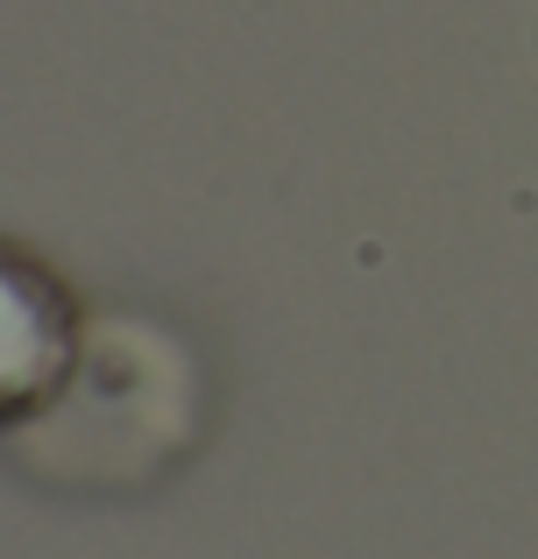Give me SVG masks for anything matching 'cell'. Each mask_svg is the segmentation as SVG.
<instances>
[{
	"label": "cell",
	"mask_w": 538,
	"mask_h": 559,
	"mask_svg": "<svg viewBox=\"0 0 538 559\" xmlns=\"http://www.w3.org/2000/svg\"><path fill=\"white\" fill-rule=\"evenodd\" d=\"M79 369V305L36 255L0 241V432L64 396Z\"/></svg>",
	"instance_id": "obj_1"
}]
</instances>
